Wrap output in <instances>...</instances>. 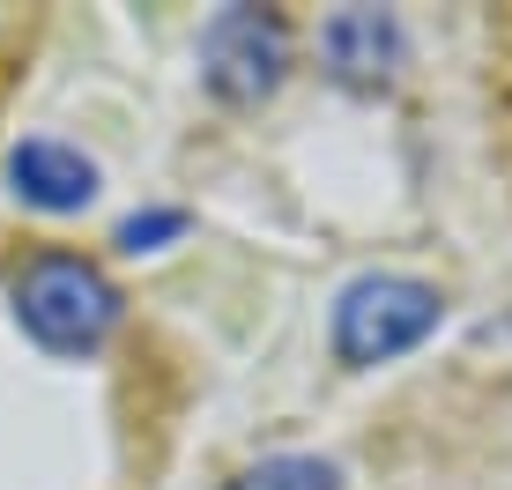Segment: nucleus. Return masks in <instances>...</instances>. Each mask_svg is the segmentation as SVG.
I'll return each instance as SVG.
<instances>
[{
    "label": "nucleus",
    "instance_id": "1",
    "mask_svg": "<svg viewBox=\"0 0 512 490\" xmlns=\"http://www.w3.org/2000/svg\"><path fill=\"white\" fill-rule=\"evenodd\" d=\"M15 320H23L30 342L52 349V357H82V349H97L119 327V290L90 260L45 253V260H30L23 283H15Z\"/></svg>",
    "mask_w": 512,
    "mask_h": 490
},
{
    "label": "nucleus",
    "instance_id": "2",
    "mask_svg": "<svg viewBox=\"0 0 512 490\" xmlns=\"http://www.w3.org/2000/svg\"><path fill=\"white\" fill-rule=\"evenodd\" d=\"M438 320H446V305H438L431 283H416V275H357L334 297V349H342V364H386L401 349H416Z\"/></svg>",
    "mask_w": 512,
    "mask_h": 490
},
{
    "label": "nucleus",
    "instance_id": "3",
    "mask_svg": "<svg viewBox=\"0 0 512 490\" xmlns=\"http://www.w3.org/2000/svg\"><path fill=\"white\" fill-rule=\"evenodd\" d=\"M282 67H290V38L268 8H223L201 30V75L231 104H260L282 82Z\"/></svg>",
    "mask_w": 512,
    "mask_h": 490
},
{
    "label": "nucleus",
    "instance_id": "4",
    "mask_svg": "<svg viewBox=\"0 0 512 490\" xmlns=\"http://www.w3.org/2000/svg\"><path fill=\"white\" fill-rule=\"evenodd\" d=\"M320 45H327V67L349 82V90H379V82H394V67H401V23L386 8H342Z\"/></svg>",
    "mask_w": 512,
    "mask_h": 490
},
{
    "label": "nucleus",
    "instance_id": "5",
    "mask_svg": "<svg viewBox=\"0 0 512 490\" xmlns=\"http://www.w3.org/2000/svg\"><path fill=\"white\" fill-rule=\"evenodd\" d=\"M8 186L23 194L30 208H52V216H67V208H82L97 194V164L82 149H67V142H23L8 156Z\"/></svg>",
    "mask_w": 512,
    "mask_h": 490
},
{
    "label": "nucleus",
    "instance_id": "6",
    "mask_svg": "<svg viewBox=\"0 0 512 490\" xmlns=\"http://www.w3.org/2000/svg\"><path fill=\"white\" fill-rule=\"evenodd\" d=\"M238 490H342V468L320 453H268Z\"/></svg>",
    "mask_w": 512,
    "mask_h": 490
},
{
    "label": "nucleus",
    "instance_id": "7",
    "mask_svg": "<svg viewBox=\"0 0 512 490\" xmlns=\"http://www.w3.org/2000/svg\"><path fill=\"white\" fill-rule=\"evenodd\" d=\"M179 231H186L179 208H149V216H127V223H119V245H127V253H149L156 238H179Z\"/></svg>",
    "mask_w": 512,
    "mask_h": 490
}]
</instances>
